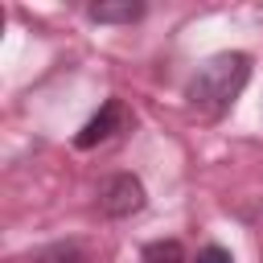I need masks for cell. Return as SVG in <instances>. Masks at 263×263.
<instances>
[{
	"label": "cell",
	"instance_id": "5",
	"mask_svg": "<svg viewBox=\"0 0 263 263\" xmlns=\"http://www.w3.org/2000/svg\"><path fill=\"white\" fill-rule=\"evenodd\" d=\"M144 263H185V251L177 238H164V242H148L144 247Z\"/></svg>",
	"mask_w": 263,
	"mask_h": 263
},
{
	"label": "cell",
	"instance_id": "4",
	"mask_svg": "<svg viewBox=\"0 0 263 263\" xmlns=\"http://www.w3.org/2000/svg\"><path fill=\"white\" fill-rule=\"evenodd\" d=\"M90 16L95 21H140L144 16V4H132V0H123V4H95Z\"/></svg>",
	"mask_w": 263,
	"mask_h": 263
},
{
	"label": "cell",
	"instance_id": "3",
	"mask_svg": "<svg viewBox=\"0 0 263 263\" xmlns=\"http://www.w3.org/2000/svg\"><path fill=\"white\" fill-rule=\"evenodd\" d=\"M123 119H127V115H123V103H119V99H107L103 111H99L95 119H86V127L74 136V144H78V148H95V144L111 140V136L123 127Z\"/></svg>",
	"mask_w": 263,
	"mask_h": 263
},
{
	"label": "cell",
	"instance_id": "2",
	"mask_svg": "<svg viewBox=\"0 0 263 263\" xmlns=\"http://www.w3.org/2000/svg\"><path fill=\"white\" fill-rule=\"evenodd\" d=\"M99 210H103L107 218H127V214L144 210V185H140L132 173L111 177V181L99 189Z\"/></svg>",
	"mask_w": 263,
	"mask_h": 263
},
{
	"label": "cell",
	"instance_id": "7",
	"mask_svg": "<svg viewBox=\"0 0 263 263\" xmlns=\"http://www.w3.org/2000/svg\"><path fill=\"white\" fill-rule=\"evenodd\" d=\"M193 263H234V259H230V251H222V247H201Z\"/></svg>",
	"mask_w": 263,
	"mask_h": 263
},
{
	"label": "cell",
	"instance_id": "6",
	"mask_svg": "<svg viewBox=\"0 0 263 263\" xmlns=\"http://www.w3.org/2000/svg\"><path fill=\"white\" fill-rule=\"evenodd\" d=\"M33 263H82V255H78L74 247H49V251H41Z\"/></svg>",
	"mask_w": 263,
	"mask_h": 263
},
{
	"label": "cell",
	"instance_id": "1",
	"mask_svg": "<svg viewBox=\"0 0 263 263\" xmlns=\"http://www.w3.org/2000/svg\"><path fill=\"white\" fill-rule=\"evenodd\" d=\"M251 78V58L247 53H218L210 58L185 86V99H189V111L205 115V119H218L222 111H230V103L242 95Z\"/></svg>",
	"mask_w": 263,
	"mask_h": 263
}]
</instances>
